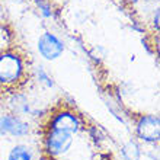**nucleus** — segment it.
Segmentation results:
<instances>
[{
    "label": "nucleus",
    "mask_w": 160,
    "mask_h": 160,
    "mask_svg": "<svg viewBox=\"0 0 160 160\" xmlns=\"http://www.w3.org/2000/svg\"><path fill=\"white\" fill-rule=\"evenodd\" d=\"M37 4H38V9L41 15L44 18H51L52 16V6L48 0H37Z\"/></svg>",
    "instance_id": "9d476101"
},
{
    "label": "nucleus",
    "mask_w": 160,
    "mask_h": 160,
    "mask_svg": "<svg viewBox=\"0 0 160 160\" xmlns=\"http://www.w3.org/2000/svg\"><path fill=\"white\" fill-rule=\"evenodd\" d=\"M23 60L15 52H3L0 55V84L12 86L23 77Z\"/></svg>",
    "instance_id": "f257e3e1"
},
{
    "label": "nucleus",
    "mask_w": 160,
    "mask_h": 160,
    "mask_svg": "<svg viewBox=\"0 0 160 160\" xmlns=\"http://www.w3.org/2000/svg\"><path fill=\"white\" fill-rule=\"evenodd\" d=\"M121 153H122L124 160H140V156H141L140 146L135 141H132V140L122 146Z\"/></svg>",
    "instance_id": "6e6552de"
},
{
    "label": "nucleus",
    "mask_w": 160,
    "mask_h": 160,
    "mask_svg": "<svg viewBox=\"0 0 160 160\" xmlns=\"http://www.w3.org/2000/svg\"><path fill=\"white\" fill-rule=\"evenodd\" d=\"M37 48H38L39 55L47 61L58 60L66 50L64 42L52 32H44L38 38Z\"/></svg>",
    "instance_id": "20e7f679"
},
{
    "label": "nucleus",
    "mask_w": 160,
    "mask_h": 160,
    "mask_svg": "<svg viewBox=\"0 0 160 160\" xmlns=\"http://www.w3.org/2000/svg\"><path fill=\"white\" fill-rule=\"evenodd\" d=\"M74 134L58 128H48L45 135V152L52 157L63 156L72 148Z\"/></svg>",
    "instance_id": "f03ea898"
},
{
    "label": "nucleus",
    "mask_w": 160,
    "mask_h": 160,
    "mask_svg": "<svg viewBox=\"0 0 160 160\" xmlns=\"http://www.w3.org/2000/svg\"><path fill=\"white\" fill-rule=\"evenodd\" d=\"M80 127H82V122L79 117L70 111H61L58 114H55L50 121V128H58L72 134H76L80 130Z\"/></svg>",
    "instance_id": "423d86ee"
},
{
    "label": "nucleus",
    "mask_w": 160,
    "mask_h": 160,
    "mask_svg": "<svg viewBox=\"0 0 160 160\" xmlns=\"http://www.w3.org/2000/svg\"><path fill=\"white\" fill-rule=\"evenodd\" d=\"M52 160H58V159H52Z\"/></svg>",
    "instance_id": "f8f14e48"
},
{
    "label": "nucleus",
    "mask_w": 160,
    "mask_h": 160,
    "mask_svg": "<svg viewBox=\"0 0 160 160\" xmlns=\"http://www.w3.org/2000/svg\"><path fill=\"white\" fill-rule=\"evenodd\" d=\"M31 132V125L15 114H6L0 117V135L25 137Z\"/></svg>",
    "instance_id": "39448f33"
},
{
    "label": "nucleus",
    "mask_w": 160,
    "mask_h": 160,
    "mask_svg": "<svg viewBox=\"0 0 160 160\" xmlns=\"http://www.w3.org/2000/svg\"><path fill=\"white\" fill-rule=\"evenodd\" d=\"M135 135L144 143H157L160 138V119L154 114L141 115L135 124Z\"/></svg>",
    "instance_id": "7ed1b4c3"
},
{
    "label": "nucleus",
    "mask_w": 160,
    "mask_h": 160,
    "mask_svg": "<svg viewBox=\"0 0 160 160\" xmlns=\"http://www.w3.org/2000/svg\"><path fill=\"white\" fill-rule=\"evenodd\" d=\"M35 76H37L38 83L42 84V86H45V88H52V86H54L52 77L45 72V68L42 67V66H38V67H37V70H35Z\"/></svg>",
    "instance_id": "1a4fd4ad"
},
{
    "label": "nucleus",
    "mask_w": 160,
    "mask_h": 160,
    "mask_svg": "<svg viewBox=\"0 0 160 160\" xmlns=\"http://www.w3.org/2000/svg\"><path fill=\"white\" fill-rule=\"evenodd\" d=\"M0 117H2V112H0Z\"/></svg>",
    "instance_id": "ddd939ff"
},
{
    "label": "nucleus",
    "mask_w": 160,
    "mask_h": 160,
    "mask_svg": "<svg viewBox=\"0 0 160 160\" xmlns=\"http://www.w3.org/2000/svg\"><path fill=\"white\" fill-rule=\"evenodd\" d=\"M8 160H35L34 152L25 144H18L9 152Z\"/></svg>",
    "instance_id": "0eeeda50"
},
{
    "label": "nucleus",
    "mask_w": 160,
    "mask_h": 160,
    "mask_svg": "<svg viewBox=\"0 0 160 160\" xmlns=\"http://www.w3.org/2000/svg\"><path fill=\"white\" fill-rule=\"evenodd\" d=\"M153 23H154V28L159 29V9H156L154 12V16H153Z\"/></svg>",
    "instance_id": "9b49d317"
}]
</instances>
